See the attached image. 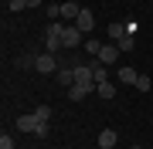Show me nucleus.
I'll use <instances>...</instances> for the list:
<instances>
[{"label": "nucleus", "mask_w": 153, "mask_h": 149, "mask_svg": "<svg viewBox=\"0 0 153 149\" xmlns=\"http://www.w3.org/2000/svg\"><path fill=\"white\" fill-rule=\"evenodd\" d=\"M61 31H65V24H58V21H51L48 27H44V51H51V54H58L61 48Z\"/></svg>", "instance_id": "f257e3e1"}, {"label": "nucleus", "mask_w": 153, "mask_h": 149, "mask_svg": "<svg viewBox=\"0 0 153 149\" xmlns=\"http://www.w3.org/2000/svg\"><path fill=\"white\" fill-rule=\"evenodd\" d=\"M34 71H38V75H55V71H58V58L51 54V51L34 54Z\"/></svg>", "instance_id": "f03ea898"}, {"label": "nucleus", "mask_w": 153, "mask_h": 149, "mask_svg": "<svg viewBox=\"0 0 153 149\" xmlns=\"http://www.w3.org/2000/svg\"><path fill=\"white\" fill-rule=\"evenodd\" d=\"M82 37H85V34L78 31L75 24H65V31H61V44H65V48H78V44H85Z\"/></svg>", "instance_id": "7ed1b4c3"}, {"label": "nucleus", "mask_w": 153, "mask_h": 149, "mask_svg": "<svg viewBox=\"0 0 153 149\" xmlns=\"http://www.w3.org/2000/svg\"><path fill=\"white\" fill-rule=\"evenodd\" d=\"M75 85H85V88L95 92V78H92V68H88V65H78L75 68Z\"/></svg>", "instance_id": "20e7f679"}, {"label": "nucleus", "mask_w": 153, "mask_h": 149, "mask_svg": "<svg viewBox=\"0 0 153 149\" xmlns=\"http://www.w3.org/2000/svg\"><path fill=\"white\" fill-rule=\"evenodd\" d=\"M75 27L82 31V34H92V27H95V17H92V10H88V7H82V14H78Z\"/></svg>", "instance_id": "39448f33"}, {"label": "nucleus", "mask_w": 153, "mask_h": 149, "mask_svg": "<svg viewBox=\"0 0 153 149\" xmlns=\"http://www.w3.org/2000/svg\"><path fill=\"white\" fill-rule=\"evenodd\" d=\"M95 142H99V149H112L116 142H119V132H116V129H102Z\"/></svg>", "instance_id": "423d86ee"}, {"label": "nucleus", "mask_w": 153, "mask_h": 149, "mask_svg": "<svg viewBox=\"0 0 153 149\" xmlns=\"http://www.w3.org/2000/svg\"><path fill=\"white\" fill-rule=\"evenodd\" d=\"M38 126H41L38 115H21L17 119V129H21V132H38Z\"/></svg>", "instance_id": "0eeeda50"}, {"label": "nucleus", "mask_w": 153, "mask_h": 149, "mask_svg": "<svg viewBox=\"0 0 153 149\" xmlns=\"http://www.w3.org/2000/svg\"><path fill=\"white\" fill-rule=\"evenodd\" d=\"M116 78H119L123 85H136V78H140V71H136V68H129V65H123L119 71H116Z\"/></svg>", "instance_id": "6e6552de"}, {"label": "nucleus", "mask_w": 153, "mask_h": 149, "mask_svg": "<svg viewBox=\"0 0 153 149\" xmlns=\"http://www.w3.org/2000/svg\"><path fill=\"white\" fill-rule=\"evenodd\" d=\"M116 54H119V44H102V54H99V61L109 68L112 61H116Z\"/></svg>", "instance_id": "1a4fd4ad"}, {"label": "nucleus", "mask_w": 153, "mask_h": 149, "mask_svg": "<svg viewBox=\"0 0 153 149\" xmlns=\"http://www.w3.org/2000/svg\"><path fill=\"white\" fill-rule=\"evenodd\" d=\"M126 34H129V31H126V21H112V24H109V37H112V41H123Z\"/></svg>", "instance_id": "9d476101"}, {"label": "nucleus", "mask_w": 153, "mask_h": 149, "mask_svg": "<svg viewBox=\"0 0 153 149\" xmlns=\"http://www.w3.org/2000/svg\"><path fill=\"white\" fill-rule=\"evenodd\" d=\"M78 14H82V7H78V4H71V0H68V4H61V17H65V21H78Z\"/></svg>", "instance_id": "9b49d317"}, {"label": "nucleus", "mask_w": 153, "mask_h": 149, "mask_svg": "<svg viewBox=\"0 0 153 149\" xmlns=\"http://www.w3.org/2000/svg\"><path fill=\"white\" fill-rule=\"evenodd\" d=\"M88 95H92V88H85V85H71V88H68V98L71 102H82V98H88Z\"/></svg>", "instance_id": "f8f14e48"}, {"label": "nucleus", "mask_w": 153, "mask_h": 149, "mask_svg": "<svg viewBox=\"0 0 153 149\" xmlns=\"http://www.w3.org/2000/svg\"><path fill=\"white\" fill-rule=\"evenodd\" d=\"M95 95H99V98H116V85H112V81L95 85Z\"/></svg>", "instance_id": "ddd939ff"}, {"label": "nucleus", "mask_w": 153, "mask_h": 149, "mask_svg": "<svg viewBox=\"0 0 153 149\" xmlns=\"http://www.w3.org/2000/svg\"><path fill=\"white\" fill-rule=\"evenodd\" d=\"M58 81L65 85V88H71V85H75V68H61V71H58Z\"/></svg>", "instance_id": "4468645a"}, {"label": "nucleus", "mask_w": 153, "mask_h": 149, "mask_svg": "<svg viewBox=\"0 0 153 149\" xmlns=\"http://www.w3.org/2000/svg\"><path fill=\"white\" fill-rule=\"evenodd\" d=\"M82 48L88 51V58H99V54H102V44H99V41H92V37H88V41H85Z\"/></svg>", "instance_id": "2eb2a0df"}, {"label": "nucleus", "mask_w": 153, "mask_h": 149, "mask_svg": "<svg viewBox=\"0 0 153 149\" xmlns=\"http://www.w3.org/2000/svg\"><path fill=\"white\" fill-rule=\"evenodd\" d=\"M116 44H119V51H133V48H136V34H126V37L116 41Z\"/></svg>", "instance_id": "dca6fc26"}, {"label": "nucleus", "mask_w": 153, "mask_h": 149, "mask_svg": "<svg viewBox=\"0 0 153 149\" xmlns=\"http://www.w3.org/2000/svg\"><path fill=\"white\" fill-rule=\"evenodd\" d=\"M34 115H38L41 122H48V119H51V105H38V109H34Z\"/></svg>", "instance_id": "f3484780"}, {"label": "nucleus", "mask_w": 153, "mask_h": 149, "mask_svg": "<svg viewBox=\"0 0 153 149\" xmlns=\"http://www.w3.org/2000/svg\"><path fill=\"white\" fill-rule=\"evenodd\" d=\"M150 88H153V81H150L146 75H140L136 78V92H150Z\"/></svg>", "instance_id": "a211bd4d"}, {"label": "nucleus", "mask_w": 153, "mask_h": 149, "mask_svg": "<svg viewBox=\"0 0 153 149\" xmlns=\"http://www.w3.org/2000/svg\"><path fill=\"white\" fill-rule=\"evenodd\" d=\"M7 7H10V14H21L27 7V0H7Z\"/></svg>", "instance_id": "6ab92c4d"}, {"label": "nucleus", "mask_w": 153, "mask_h": 149, "mask_svg": "<svg viewBox=\"0 0 153 149\" xmlns=\"http://www.w3.org/2000/svg\"><path fill=\"white\" fill-rule=\"evenodd\" d=\"M44 14H48L51 21H55V17H61V4H48V7H44Z\"/></svg>", "instance_id": "aec40b11"}, {"label": "nucleus", "mask_w": 153, "mask_h": 149, "mask_svg": "<svg viewBox=\"0 0 153 149\" xmlns=\"http://www.w3.org/2000/svg\"><path fill=\"white\" fill-rule=\"evenodd\" d=\"M0 149H14V136H7V132L0 136Z\"/></svg>", "instance_id": "412c9836"}, {"label": "nucleus", "mask_w": 153, "mask_h": 149, "mask_svg": "<svg viewBox=\"0 0 153 149\" xmlns=\"http://www.w3.org/2000/svg\"><path fill=\"white\" fill-rule=\"evenodd\" d=\"M27 7H41V0H27Z\"/></svg>", "instance_id": "4be33fe9"}]
</instances>
